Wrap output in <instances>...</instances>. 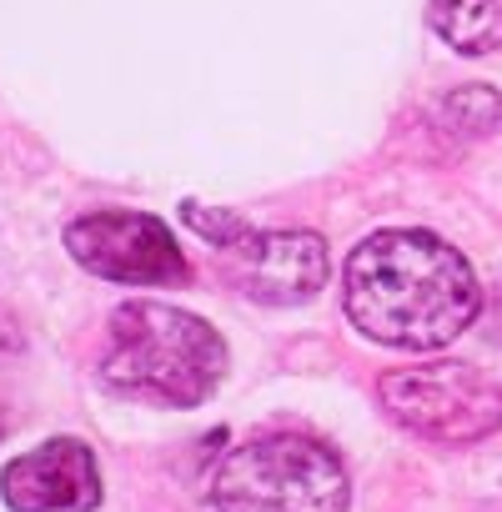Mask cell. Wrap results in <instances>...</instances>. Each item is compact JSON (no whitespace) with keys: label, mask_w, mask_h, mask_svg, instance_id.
Here are the masks:
<instances>
[{"label":"cell","mask_w":502,"mask_h":512,"mask_svg":"<svg viewBox=\"0 0 502 512\" xmlns=\"http://www.w3.org/2000/svg\"><path fill=\"white\" fill-rule=\"evenodd\" d=\"M342 302L362 337L402 352H437L472 327L482 292L452 241L417 226H392L372 231L347 256Z\"/></svg>","instance_id":"6da1fadb"},{"label":"cell","mask_w":502,"mask_h":512,"mask_svg":"<svg viewBox=\"0 0 502 512\" xmlns=\"http://www.w3.org/2000/svg\"><path fill=\"white\" fill-rule=\"evenodd\" d=\"M226 377V342L171 302H121L106 327L101 382L156 407H201Z\"/></svg>","instance_id":"7a4b0ae2"},{"label":"cell","mask_w":502,"mask_h":512,"mask_svg":"<svg viewBox=\"0 0 502 512\" xmlns=\"http://www.w3.org/2000/svg\"><path fill=\"white\" fill-rule=\"evenodd\" d=\"M352 482L332 447L302 432H257L211 477L216 512H347Z\"/></svg>","instance_id":"3957f363"},{"label":"cell","mask_w":502,"mask_h":512,"mask_svg":"<svg viewBox=\"0 0 502 512\" xmlns=\"http://www.w3.org/2000/svg\"><path fill=\"white\" fill-rule=\"evenodd\" d=\"M181 216L216 246L221 277L267 307H302L327 287V241L317 231H257L231 211L181 201Z\"/></svg>","instance_id":"277c9868"},{"label":"cell","mask_w":502,"mask_h":512,"mask_svg":"<svg viewBox=\"0 0 502 512\" xmlns=\"http://www.w3.org/2000/svg\"><path fill=\"white\" fill-rule=\"evenodd\" d=\"M377 397L397 427L437 447H467L502 427V387L467 362H427L387 372Z\"/></svg>","instance_id":"5b68a950"},{"label":"cell","mask_w":502,"mask_h":512,"mask_svg":"<svg viewBox=\"0 0 502 512\" xmlns=\"http://www.w3.org/2000/svg\"><path fill=\"white\" fill-rule=\"evenodd\" d=\"M66 251L91 277L121 282V287H186L191 282V267L171 226L151 211H126V206L86 211L66 226Z\"/></svg>","instance_id":"8992f818"},{"label":"cell","mask_w":502,"mask_h":512,"mask_svg":"<svg viewBox=\"0 0 502 512\" xmlns=\"http://www.w3.org/2000/svg\"><path fill=\"white\" fill-rule=\"evenodd\" d=\"M0 497L11 512H91L101 502V467L81 437H51L0 472Z\"/></svg>","instance_id":"52a82bcc"},{"label":"cell","mask_w":502,"mask_h":512,"mask_svg":"<svg viewBox=\"0 0 502 512\" xmlns=\"http://www.w3.org/2000/svg\"><path fill=\"white\" fill-rule=\"evenodd\" d=\"M427 21L457 56H487L502 46V0H432Z\"/></svg>","instance_id":"ba28073f"},{"label":"cell","mask_w":502,"mask_h":512,"mask_svg":"<svg viewBox=\"0 0 502 512\" xmlns=\"http://www.w3.org/2000/svg\"><path fill=\"white\" fill-rule=\"evenodd\" d=\"M497 116H502V101L487 86H462L442 101V126L457 131V136H482V131L497 126Z\"/></svg>","instance_id":"9c48e42d"}]
</instances>
